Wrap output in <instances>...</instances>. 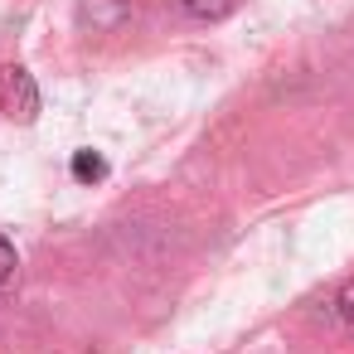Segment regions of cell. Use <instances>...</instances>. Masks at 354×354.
<instances>
[{
    "label": "cell",
    "mask_w": 354,
    "mask_h": 354,
    "mask_svg": "<svg viewBox=\"0 0 354 354\" xmlns=\"http://www.w3.org/2000/svg\"><path fill=\"white\" fill-rule=\"evenodd\" d=\"M0 112L10 122H20V127H30L39 117V83H35L30 68H20V64L0 68Z\"/></svg>",
    "instance_id": "obj_1"
},
{
    "label": "cell",
    "mask_w": 354,
    "mask_h": 354,
    "mask_svg": "<svg viewBox=\"0 0 354 354\" xmlns=\"http://www.w3.org/2000/svg\"><path fill=\"white\" fill-rule=\"evenodd\" d=\"M185 10H189L194 20H223V15L238 10V0H185Z\"/></svg>",
    "instance_id": "obj_2"
},
{
    "label": "cell",
    "mask_w": 354,
    "mask_h": 354,
    "mask_svg": "<svg viewBox=\"0 0 354 354\" xmlns=\"http://www.w3.org/2000/svg\"><path fill=\"white\" fill-rule=\"evenodd\" d=\"M107 175V160L97 151H73V180H102Z\"/></svg>",
    "instance_id": "obj_3"
},
{
    "label": "cell",
    "mask_w": 354,
    "mask_h": 354,
    "mask_svg": "<svg viewBox=\"0 0 354 354\" xmlns=\"http://www.w3.org/2000/svg\"><path fill=\"white\" fill-rule=\"evenodd\" d=\"M335 320L344 325V330H354V272L339 281V291H335Z\"/></svg>",
    "instance_id": "obj_4"
},
{
    "label": "cell",
    "mask_w": 354,
    "mask_h": 354,
    "mask_svg": "<svg viewBox=\"0 0 354 354\" xmlns=\"http://www.w3.org/2000/svg\"><path fill=\"white\" fill-rule=\"evenodd\" d=\"M15 267H20V257H15V243L0 233V286H6L10 277H15Z\"/></svg>",
    "instance_id": "obj_5"
}]
</instances>
